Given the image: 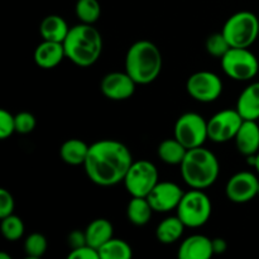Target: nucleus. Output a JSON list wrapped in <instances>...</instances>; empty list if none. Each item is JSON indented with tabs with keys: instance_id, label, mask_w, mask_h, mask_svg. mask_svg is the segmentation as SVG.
<instances>
[{
	"instance_id": "f257e3e1",
	"label": "nucleus",
	"mask_w": 259,
	"mask_h": 259,
	"mask_svg": "<svg viewBox=\"0 0 259 259\" xmlns=\"http://www.w3.org/2000/svg\"><path fill=\"white\" fill-rule=\"evenodd\" d=\"M133 162L125 144L115 139H101L90 146L83 168L91 182L109 187L123 182Z\"/></svg>"
},
{
	"instance_id": "f03ea898",
	"label": "nucleus",
	"mask_w": 259,
	"mask_h": 259,
	"mask_svg": "<svg viewBox=\"0 0 259 259\" xmlns=\"http://www.w3.org/2000/svg\"><path fill=\"white\" fill-rule=\"evenodd\" d=\"M66 58L78 67H90L103 53V35L94 24L80 23L70 28L63 40Z\"/></svg>"
},
{
	"instance_id": "7ed1b4c3",
	"label": "nucleus",
	"mask_w": 259,
	"mask_h": 259,
	"mask_svg": "<svg viewBox=\"0 0 259 259\" xmlns=\"http://www.w3.org/2000/svg\"><path fill=\"white\" fill-rule=\"evenodd\" d=\"M162 66L163 58L161 51L151 40H137L126 51L125 71L137 85H148L157 80Z\"/></svg>"
},
{
	"instance_id": "20e7f679",
	"label": "nucleus",
	"mask_w": 259,
	"mask_h": 259,
	"mask_svg": "<svg viewBox=\"0 0 259 259\" xmlns=\"http://www.w3.org/2000/svg\"><path fill=\"white\" fill-rule=\"evenodd\" d=\"M180 171L187 186L205 190L217 182L220 164L215 153L202 146L187 151L184 161L180 164Z\"/></svg>"
},
{
	"instance_id": "39448f33",
	"label": "nucleus",
	"mask_w": 259,
	"mask_h": 259,
	"mask_svg": "<svg viewBox=\"0 0 259 259\" xmlns=\"http://www.w3.org/2000/svg\"><path fill=\"white\" fill-rule=\"evenodd\" d=\"M222 32L232 47L249 48L259 37V19L248 10L238 12L228 18Z\"/></svg>"
},
{
	"instance_id": "423d86ee",
	"label": "nucleus",
	"mask_w": 259,
	"mask_h": 259,
	"mask_svg": "<svg viewBox=\"0 0 259 259\" xmlns=\"http://www.w3.org/2000/svg\"><path fill=\"white\" fill-rule=\"evenodd\" d=\"M176 211L186 228L204 227L211 217V200L204 190L191 189L185 192Z\"/></svg>"
},
{
	"instance_id": "0eeeda50",
	"label": "nucleus",
	"mask_w": 259,
	"mask_h": 259,
	"mask_svg": "<svg viewBox=\"0 0 259 259\" xmlns=\"http://www.w3.org/2000/svg\"><path fill=\"white\" fill-rule=\"evenodd\" d=\"M220 62L225 75L235 81H250L259 72V61L249 48L232 47Z\"/></svg>"
},
{
	"instance_id": "6e6552de",
	"label": "nucleus",
	"mask_w": 259,
	"mask_h": 259,
	"mask_svg": "<svg viewBox=\"0 0 259 259\" xmlns=\"http://www.w3.org/2000/svg\"><path fill=\"white\" fill-rule=\"evenodd\" d=\"M132 197H147L158 184V169L151 161H134L123 180Z\"/></svg>"
},
{
	"instance_id": "1a4fd4ad",
	"label": "nucleus",
	"mask_w": 259,
	"mask_h": 259,
	"mask_svg": "<svg viewBox=\"0 0 259 259\" xmlns=\"http://www.w3.org/2000/svg\"><path fill=\"white\" fill-rule=\"evenodd\" d=\"M175 138L179 139L187 149L202 147L209 139L207 120L197 113H185L175 123Z\"/></svg>"
},
{
	"instance_id": "9d476101",
	"label": "nucleus",
	"mask_w": 259,
	"mask_h": 259,
	"mask_svg": "<svg viewBox=\"0 0 259 259\" xmlns=\"http://www.w3.org/2000/svg\"><path fill=\"white\" fill-rule=\"evenodd\" d=\"M223 81L211 71H197L186 81L187 94L199 103H212L223 93Z\"/></svg>"
},
{
	"instance_id": "9b49d317",
	"label": "nucleus",
	"mask_w": 259,
	"mask_h": 259,
	"mask_svg": "<svg viewBox=\"0 0 259 259\" xmlns=\"http://www.w3.org/2000/svg\"><path fill=\"white\" fill-rule=\"evenodd\" d=\"M243 120L244 119L237 109H224L218 111L207 120L209 139L214 143H227L233 141Z\"/></svg>"
},
{
	"instance_id": "f8f14e48",
	"label": "nucleus",
	"mask_w": 259,
	"mask_h": 259,
	"mask_svg": "<svg viewBox=\"0 0 259 259\" xmlns=\"http://www.w3.org/2000/svg\"><path fill=\"white\" fill-rule=\"evenodd\" d=\"M258 177L253 172L242 171L230 177L225 186V195L234 204H245L258 196Z\"/></svg>"
},
{
	"instance_id": "ddd939ff",
	"label": "nucleus",
	"mask_w": 259,
	"mask_h": 259,
	"mask_svg": "<svg viewBox=\"0 0 259 259\" xmlns=\"http://www.w3.org/2000/svg\"><path fill=\"white\" fill-rule=\"evenodd\" d=\"M137 82L128 75L126 71L106 73L100 82V91L106 99L113 101L128 100L134 95Z\"/></svg>"
},
{
	"instance_id": "4468645a",
	"label": "nucleus",
	"mask_w": 259,
	"mask_h": 259,
	"mask_svg": "<svg viewBox=\"0 0 259 259\" xmlns=\"http://www.w3.org/2000/svg\"><path fill=\"white\" fill-rule=\"evenodd\" d=\"M184 194L181 187L175 182L158 181L147 199L154 212H169L177 209Z\"/></svg>"
},
{
	"instance_id": "2eb2a0df",
	"label": "nucleus",
	"mask_w": 259,
	"mask_h": 259,
	"mask_svg": "<svg viewBox=\"0 0 259 259\" xmlns=\"http://www.w3.org/2000/svg\"><path fill=\"white\" fill-rule=\"evenodd\" d=\"M212 255V239L202 234H194L182 240L177 252L180 259H209Z\"/></svg>"
},
{
	"instance_id": "dca6fc26",
	"label": "nucleus",
	"mask_w": 259,
	"mask_h": 259,
	"mask_svg": "<svg viewBox=\"0 0 259 259\" xmlns=\"http://www.w3.org/2000/svg\"><path fill=\"white\" fill-rule=\"evenodd\" d=\"M33 58L39 68L52 70L62 62L63 58H66L63 43L43 39V42L35 47Z\"/></svg>"
},
{
	"instance_id": "f3484780",
	"label": "nucleus",
	"mask_w": 259,
	"mask_h": 259,
	"mask_svg": "<svg viewBox=\"0 0 259 259\" xmlns=\"http://www.w3.org/2000/svg\"><path fill=\"white\" fill-rule=\"evenodd\" d=\"M234 141L240 154L245 157L255 156L259 152V125L257 120H243Z\"/></svg>"
},
{
	"instance_id": "a211bd4d",
	"label": "nucleus",
	"mask_w": 259,
	"mask_h": 259,
	"mask_svg": "<svg viewBox=\"0 0 259 259\" xmlns=\"http://www.w3.org/2000/svg\"><path fill=\"white\" fill-rule=\"evenodd\" d=\"M244 120L259 119V81L252 82L240 93L235 106Z\"/></svg>"
},
{
	"instance_id": "6ab92c4d",
	"label": "nucleus",
	"mask_w": 259,
	"mask_h": 259,
	"mask_svg": "<svg viewBox=\"0 0 259 259\" xmlns=\"http://www.w3.org/2000/svg\"><path fill=\"white\" fill-rule=\"evenodd\" d=\"M68 32H70V27H68L67 22L57 14L47 15L43 18L39 24L40 37L45 40L63 43Z\"/></svg>"
},
{
	"instance_id": "aec40b11",
	"label": "nucleus",
	"mask_w": 259,
	"mask_h": 259,
	"mask_svg": "<svg viewBox=\"0 0 259 259\" xmlns=\"http://www.w3.org/2000/svg\"><path fill=\"white\" fill-rule=\"evenodd\" d=\"M85 235L88 244L99 250L101 245L105 244L114 237V227L108 219L99 218V219L93 220L86 227Z\"/></svg>"
},
{
	"instance_id": "412c9836",
	"label": "nucleus",
	"mask_w": 259,
	"mask_h": 259,
	"mask_svg": "<svg viewBox=\"0 0 259 259\" xmlns=\"http://www.w3.org/2000/svg\"><path fill=\"white\" fill-rule=\"evenodd\" d=\"M89 149L90 146L86 142L78 138H71L63 142L61 146L60 157L65 163L70 166H81V164L83 166L88 158Z\"/></svg>"
},
{
	"instance_id": "4be33fe9",
	"label": "nucleus",
	"mask_w": 259,
	"mask_h": 259,
	"mask_svg": "<svg viewBox=\"0 0 259 259\" xmlns=\"http://www.w3.org/2000/svg\"><path fill=\"white\" fill-rule=\"evenodd\" d=\"M185 224L179 217H168L156 228V238L162 244H174L179 242L185 232Z\"/></svg>"
},
{
	"instance_id": "5701e85b",
	"label": "nucleus",
	"mask_w": 259,
	"mask_h": 259,
	"mask_svg": "<svg viewBox=\"0 0 259 259\" xmlns=\"http://www.w3.org/2000/svg\"><path fill=\"white\" fill-rule=\"evenodd\" d=\"M189 149L174 137V138L164 139L158 144L157 148V154L158 158L166 164H172V166H177L181 164L184 161L185 156H186Z\"/></svg>"
},
{
	"instance_id": "b1692460",
	"label": "nucleus",
	"mask_w": 259,
	"mask_h": 259,
	"mask_svg": "<svg viewBox=\"0 0 259 259\" xmlns=\"http://www.w3.org/2000/svg\"><path fill=\"white\" fill-rule=\"evenodd\" d=\"M153 212L147 197H132L126 206V218L129 223L136 227H144L148 224Z\"/></svg>"
},
{
	"instance_id": "393cba45",
	"label": "nucleus",
	"mask_w": 259,
	"mask_h": 259,
	"mask_svg": "<svg viewBox=\"0 0 259 259\" xmlns=\"http://www.w3.org/2000/svg\"><path fill=\"white\" fill-rule=\"evenodd\" d=\"M99 254L100 259H129L133 257V249L125 240L113 237L99 248Z\"/></svg>"
},
{
	"instance_id": "a878e982",
	"label": "nucleus",
	"mask_w": 259,
	"mask_h": 259,
	"mask_svg": "<svg viewBox=\"0 0 259 259\" xmlns=\"http://www.w3.org/2000/svg\"><path fill=\"white\" fill-rule=\"evenodd\" d=\"M75 13L80 23L95 24L101 15V5L99 0H76Z\"/></svg>"
},
{
	"instance_id": "bb28decb",
	"label": "nucleus",
	"mask_w": 259,
	"mask_h": 259,
	"mask_svg": "<svg viewBox=\"0 0 259 259\" xmlns=\"http://www.w3.org/2000/svg\"><path fill=\"white\" fill-rule=\"evenodd\" d=\"M0 230H2L3 237L9 242H18L22 239L24 235V223L17 215L12 214L3 218L2 224H0Z\"/></svg>"
},
{
	"instance_id": "cd10ccee",
	"label": "nucleus",
	"mask_w": 259,
	"mask_h": 259,
	"mask_svg": "<svg viewBox=\"0 0 259 259\" xmlns=\"http://www.w3.org/2000/svg\"><path fill=\"white\" fill-rule=\"evenodd\" d=\"M47 238L40 233H32L24 240V253L28 259H39L47 252Z\"/></svg>"
},
{
	"instance_id": "c85d7f7f",
	"label": "nucleus",
	"mask_w": 259,
	"mask_h": 259,
	"mask_svg": "<svg viewBox=\"0 0 259 259\" xmlns=\"http://www.w3.org/2000/svg\"><path fill=\"white\" fill-rule=\"evenodd\" d=\"M205 48L210 56L215 58H222L232 48V46L229 45L223 32H218L212 33L207 37L206 42H205Z\"/></svg>"
},
{
	"instance_id": "c756f323",
	"label": "nucleus",
	"mask_w": 259,
	"mask_h": 259,
	"mask_svg": "<svg viewBox=\"0 0 259 259\" xmlns=\"http://www.w3.org/2000/svg\"><path fill=\"white\" fill-rule=\"evenodd\" d=\"M37 125L35 116L29 111H20L15 115V132L19 134H29Z\"/></svg>"
},
{
	"instance_id": "7c9ffc66",
	"label": "nucleus",
	"mask_w": 259,
	"mask_h": 259,
	"mask_svg": "<svg viewBox=\"0 0 259 259\" xmlns=\"http://www.w3.org/2000/svg\"><path fill=\"white\" fill-rule=\"evenodd\" d=\"M15 132V115L10 111L2 109L0 110V138L8 139L12 137Z\"/></svg>"
},
{
	"instance_id": "2f4dec72",
	"label": "nucleus",
	"mask_w": 259,
	"mask_h": 259,
	"mask_svg": "<svg viewBox=\"0 0 259 259\" xmlns=\"http://www.w3.org/2000/svg\"><path fill=\"white\" fill-rule=\"evenodd\" d=\"M15 201L13 195L7 189H0V219L14 212Z\"/></svg>"
},
{
	"instance_id": "473e14b6",
	"label": "nucleus",
	"mask_w": 259,
	"mask_h": 259,
	"mask_svg": "<svg viewBox=\"0 0 259 259\" xmlns=\"http://www.w3.org/2000/svg\"><path fill=\"white\" fill-rule=\"evenodd\" d=\"M68 259H100V254L96 248L91 245L85 244L81 247L71 249V252L67 255Z\"/></svg>"
},
{
	"instance_id": "72a5a7b5",
	"label": "nucleus",
	"mask_w": 259,
	"mask_h": 259,
	"mask_svg": "<svg viewBox=\"0 0 259 259\" xmlns=\"http://www.w3.org/2000/svg\"><path fill=\"white\" fill-rule=\"evenodd\" d=\"M67 243L68 247H70L71 249H75V248L81 247V245L88 244V242H86L85 230H83V232H81V230H73V232H71L70 235H68Z\"/></svg>"
},
{
	"instance_id": "f704fd0d",
	"label": "nucleus",
	"mask_w": 259,
	"mask_h": 259,
	"mask_svg": "<svg viewBox=\"0 0 259 259\" xmlns=\"http://www.w3.org/2000/svg\"><path fill=\"white\" fill-rule=\"evenodd\" d=\"M212 249H214V254H223L227 252L228 243L224 238H214L212 239Z\"/></svg>"
},
{
	"instance_id": "c9c22d12",
	"label": "nucleus",
	"mask_w": 259,
	"mask_h": 259,
	"mask_svg": "<svg viewBox=\"0 0 259 259\" xmlns=\"http://www.w3.org/2000/svg\"><path fill=\"white\" fill-rule=\"evenodd\" d=\"M253 166H254V168L257 169V172L259 174V152L254 156V164Z\"/></svg>"
},
{
	"instance_id": "e433bc0d",
	"label": "nucleus",
	"mask_w": 259,
	"mask_h": 259,
	"mask_svg": "<svg viewBox=\"0 0 259 259\" xmlns=\"http://www.w3.org/2000/svg\"><path fill=\"white\" fill-rule=\"evenodd\" d=\"M0 259H12V255H8L5 253H0Z\"/></svg>"
},
{
	"instance_id": "4c0bfd02",
	"label": "nucleus",
	"mask_w": 259,
	"mask_h": 259,
	"mask_svg": "<svg viewBox=\"0 0 259 259\" xmlns=\"http://www.w3.org/2000/svg\"><path fill=\"white\" fill-rule=\"evenodd\" d=\"M258 196H259V189H258Z\"/></svg>"
}]
</instances>
